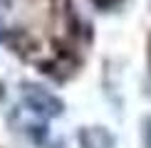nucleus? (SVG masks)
Wrapping results in <instances>:
<instances>
[{"mask_svg":"<svg viewBox=\"0 0 151 148\" xmlns=\"http://www.w3.org/2000/svg\"><path fill=\"white\" fill-rule=\"evenodd\" d=\"M79 143L82 148H114V136L104 126H92L79 131Z\"/></svg>","mask_w":151,"mask_h":148,"instance_id":"nucleus-2","label":"nucleus"},{"mask_svg":"<svg viewBox=\"0 0 151 148\" xmlns=\"http://www.w3.org/2000/svg\"><path fill=\"white\" fill-rule=\"evenodd\" d=\"M144 148H151V119L144 121Z\"/></svg>","mask_w":151,"mask_h":148,"instance_id":"nucleus-3","label":"nucleus"},{"mask_svg":"<svg viewBox=\"0 0 151 148\" xmlns=\"http://www.w3.org/2000/svg\"><path fill=\"white\" fill-rule=\"evenodd\" d=\"M5 3H8V0H0V8H3V5H5Z\"/></svg>","mask_w":151,"mask_h":148,"instance_id":"nucleus-4","label":"nucleus"},{"mask_svg":"<svg viewBox=\"0 0 151 148\" xmlns=\"http://www.w3.org/2000/svg\"><path fill=\"white\" fill-rule=\"evenodd\" d=\"M20 94H22L25 106L32 111V114H37V116L52 119V116H60L62 111H65L62 99L55 96L50 89H45V86H40V84H30V82H25L22 89H20Z\"/></svg>","mask_w":151,"mask_h":148,"instance_id":"nucleus-1","label":"nucleus"}]
</instances>
